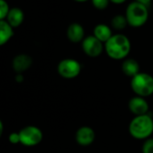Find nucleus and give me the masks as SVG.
<instances>
[{"instance_id":"obj_6","label":"nucleus","mask_w":153,"mask_h":153,"mask_svg":"<svg viewBox=\"0 0 153 153\" xmlns=\"http://www.w3.org/2000/svg\"><path fill=\"white\" fill-rule=\"evenodd\" d=\"M20 142L25 146H34L39 144L42 140V131L35 126H27L20 132Z\"/></svg>"},{"instance_id":"obj_7","label":"nucleus","mask_w":153,"mask_h":153,"mask_svg":"<svg viewBox=\"0 0 153 153\" xmlns=\"http://www.w3.org/2000/svg\"><path fill=\"white\" fill-rule=\"evenodd\" d=\"M82 49L88 56L95 58L98 57L102 53L104 45L103 42H101L94 35H89L83 40Z\"/></svg>"},{"instance_id":"obj_24","label":"nucleus","mask_w":153,"mask_h":153,"mask_svg":"<svg viewBox=\"0 0 153 153\" xmlns=\"http://www.w3.org/2000/svg\"><path fill=\"white\" fill-rule=\"evenodd\" d=\"M2 132H3V123H2L1 120H0V136L2 135Z\"/></svg>"},{"instance_id":"obj_18","label":"nucleus","mask_w":153,"mask_h":153,"mask_svg":"<svg viewBox=\"0 0 153 153\" xmlns=\"http://www.w3.org/2000/svg\"><path fill=\"white\" fill-rule=\"evenodd\" d=\"M92 5L97 10H105L108 7L110 0H91Z\"/></svg>"},{"instance_id":"obj_17","label":"nucleus","mask_w":153,"mask_h":153,"mask_svg":"<svg viewBox=\"0 0 153 153\" xmlns=\"http://www.w3.org/2000/svg\"><path fill=\"white\" fill-rule=\"evenodd\" d=\"M10 10L8 3L6 0H0V20H5Z\"/></svg>"},{"instance_id":"obj_2","label":"nucleus","mask_w":153,"mask_h":153,"mask_svg":"<svg viewBox=\"0 0 153 153\" xmlns=\"http://www.w3.org/2000/svg\"><path fill=\"white\" fill-rule=\"evenodd\" d=\"M131 135L138 140H147L153 132V120L149 114L135 116L130 123Z\"/></svg>"},{"instance_id":"obj_16","label":"nucleus","mask_w":153,"mask_h":153,"mask_svg":"<svg viewBox=\"0 0 153 153\" xmlns=\"http://www.w3.org/2000/svg\"><path fill=\"white\" fill-rule=\"evenodd\" d=\"M111 25H112V27L114 29L121 31V30H123L128 25V22H127V19H126L125 16L117 15V16H114L112 18Z\"/></svg>"},{"instance_id":"obj_11","label":"nucleus","mask_w":153,"mask_h":153,"mask_svg":"<svg viewBox=\"0 0 153 153\" xmlns=\"http://www.w3.org/2000/svg\"><path fill=\"white\" fill-rule=\"evenodd\" d=\"M25 20L24 11L19 7L10 8L8 15L7 16V22L10 25L12 28H16L20 26Z\"/></svg>"},{"instance_id":"obj_15","label":"nucleus","mask_w":153,"mask_h":153,"mask_svg":"<svg viewBox=\"0 0 153 153\" xmlns=\"http://www.w3.org/2000/svg\"><path fill=\"white\" fill-rule=\"evenodd\" d=\"M13 35L14 31L10 25L5 20H0V46L6 44Z\"/></svg>"},{"instance_id":"obj_4","label":"nucleus","mask_w":153,"mask_h":153,"mask_svg":"<svg viewBox=\"0 0 153 153\" xmlns=\"http://www.w3.org/2000/svg\"><path fill=\"white\" fill-rule=\"evenodd\" d=\"M131 87L139 97H149L153 94V76L147 73H139L131 79Z\"/></svg>"},{"instance_id":"obj_23","label":"nucleus","mask_w":153,"mask_h":153,"mask_svg":"<svg viewBox=\"0 0 153 153\" xmlns=\"http://www.w3.org/2000/svg\"><path fill=\"white\" fill-rule=\"evenodd\" d=\"M16 81H17V82H22V81L24 80V76L19 73V74L16 76Z\"/></svg>"},{"instance_id":"obj_8","label":"nucleus","mask_w":153,"mask_h":153,"mask_svg":"<svg viewBox=\"0 0 153 153\" xmlns=\"http://www.w3.org/2000/svg\"><path fill=\"white\" fill-rule=\"evenodd\" d=\"M96 134L92 128L88 126H83L79 128L76 133V140L81 146H88L95 140Z\"/></svg>"},{"instance_id":"obj_22","label":"nucleus","mask_w":153,"mask_h":153,"mask_svg":"<svg viewBox=\"0 0 153 153\" xmlns=\"http://www.w3.org/2000/svg\"><path fill=\"white\" fill-rule=\"evenodd\" d=\"M134 1L139 2V3H140V4H143V5L147 6L148 4H149V3H150L151 0H134Z\"/></svg>"},{"instance_id":"obj_10","label":"nucleus","mask_w":153,"mask_h":153,"mask_svg":"<svg viewBox=\"0 0 153 153\" xmlns=\"http://www.w3.org/2000/svg\"><path fill=\"white\" fill-rule=\"evenodd\" d=\"M68 39L74 43L83 42L85 39V30L83 26L79 23H72L68 25L67 29Z\"/></svg>"},{"instance_id":"obj_12","label":"nucleus","mask_w":153,"mask_h":153,"mask_svg":"<svg viewBox=\"0 0 153 153\" xmlns=\"http://www.w3.org/2000/svg\"><path fill=\"white\" fill-rule=\"evenodd\" d=\"M32 63H33V59L30 56H28L26 54H20V55H17L14 59L13 68L16 72L21 73V72L28 69L31 67Z\"/></svg>"},{"instance_id":"obj_14","label":"nucleus","mask_w":153,"mask_h":153,"mask_svg":"<svg viewBox=\"0 0 153 153\" xmlns=\"http://www.w3.org/2000/svg\"><path fill=\"white\" fill-rule=\"evenodd\" d=\"M122 69L123 72L128 76H135L137 74H139V70H140V66L138 61H136L133 59H126L122 65Z\"/></svg>"},{"instance_id":"obj_19","label":"nucleus","mask_w":153,"mask_h":153,"mask_svg":"<svg viewBox=\"0 0 153 153\" xmlns=\"http://www.w3.org/2000/svg\"><path fill=\"white\" fill-rule=\"evenodd\" d=\"M142 153H153V139H147L142 146Z\"/></svg>"},{"instance_id":"obj_21","label":"nucleus","mask_w":153,"mask_h":153,"mask_svg":"<svg viewBox=\"0 0 153 153\" xmlns=\"http://www.w3.org/2000/svg\"><path fill=\"white\" fill-rule=\"evenodd\" d=\"M126 0H110V2L113 3V4H115V5H121V4H123Z\"/></svg>"},{"instance_id":"obj_1","label":"nucleus","mask_w":153,"mask_h":153,"mask_svg":"<svg viewBox=\"0 0 153 153\" xmlns=\"http://www.w3.org/2000/svg\"><path fill=\"white\" fill-rule=\"evenodd\" d=\"M106 54L113 59H125L131 51V42L124 34H114L105 43Z\"/></svg>"},{"instance_id":"obj_3","label":"nucleus","mask_w":153,"mask_h":153,"mask_svg":"<svg viewBox=\"0 0 153 153\" xmlns=\"http://www.w3.org/2000/svg\"><path fill=\"white\" fill-rule=\"evenodd\" d=\"M124 16L127 19L128 25L133 28H139L147 23L149 19V10L147 6L133 1L128 5Z\"/></svg>"},{"instance_id":"obj_25","label":"nucleus","mask_w":153,"mask_h":153,"mask_svg":"<svg viewBox=\"0 0 153 153\" xmlns=\"http://www.w3.org/2000/svg\"><path fill=\"white\" fill-rule=\"evenodd\" d=\"M76 2H79V3H84V2H87L88 0H74Z\"/></svg>"},{"instance_id":"obj_20","label":"nucleus","mask_w":153,"mask_h":153,"mask_svg":"<svg viewBox=\"0 0 153 153\" xmlns=\"http://www.w3.org/2000/svg\"><path fill=\"white\" fill-rule=\"evenodd\" d=\"M9 140H10V142L15 143V144L20 142V135H19V133L14 132V133L10 134V136H9Z\"/></svg>"},{"instance_id":"obj_13","label":"nucleus","mask_w":153,"mask_h":153,"mask_svg":"<svg viewBox=\"0 0 153 153\" xmlns=\"http://www.w3.org/2000/svg\"><path fill=\"white\" fill-rule=\"evenodd\" d=\"M93 33V35L103 43H105L114 35L112 33V29L107 25L105 24H99L96 25Z\"/></svg>"},{"instance_id":"obj_9","label":"nucleus","mask_w":153,"mask_h":153,"mask_svg":"<svg viewBox=\"0 0 153 153\" xmlns=\"http://www.w3.org/2000/svg\"><path fill=\"white\" fill-rule=\"evenodd\" d=\"M129 109L136 116L147 114L149 111V105L144 97H135L129 101Z\"/></svg>"},{"instance_id":"obj_5","label":"nucleus","mask_w":153,"mask_h":153,"mask_svg":"<svg viewBox=\"0 0 153 153\" xmlns=\"http://www.w3.org/2000/svg\"><path fill=\"white\" fill-rule=\"evenodd\" d=\"M81 71L80 63L73 59H62L58 65L59 74L65 79H74Z\"/></svg>"}]
</instances>
